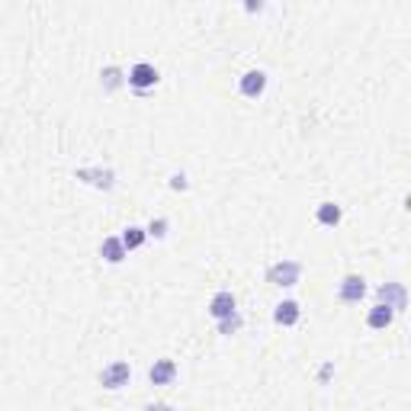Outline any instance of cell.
Here are the masks:
<instances>
[{"label": "cell", "mask_w": 411, "mask_h": 411, "mask_svg": "<svg viewBox=\"0 0 411 411\" xmlns=\"http://www.w3.org/2000/svg\"><path fill=\"white\" fill-rule=\"evenodd\" d=\"M302 276V264L299 261H276L267 267V283L274 286H295Z\"/></svg>", "instance_id": "cell-1"}, {"label": "cell", "mask_w": 411, "mask_h": 411, "mask_svg": "<svg viewBox=\"0 0 411 411\" xmlns=\"http://www.w3.org/2000/svg\"><path fill=\"white\" fill-rule=\"evenodd\" d=\"M129 87L135 90V94H145V90H151V87L158 84V68L155 64H148V62H138L129 68Z\"/></svg>", "instance_id": "cell-2"}, {"label": "cell", "mask_w": 411, "mask_h": 411, "mask_svg": "<svg viewBox=\"0 0 411 411\" xmlns=\"http://www.w3.org/2000/svg\"><path fill=\"white\" fill-rule=\"evenodd\" d=\"M129 380H132V367H129L126 360H116V363H109V367H103V373H100V386L109 392L122 389V386H129Z\"/></svg>", "instance_id": "cell-3"}, {"label": "cell", "mask_w": 411, "mask_h": 411, "mask_svg": "<svg viewBox=\"0 0 411 411\" xmlns=\"http://www.w3.org/2000/svg\"><path fill=\"white\" fill-rule=\"evenodd\" d=\"M74 177L90 183V187H96V190H113V187H116V174L109 168H77Z\"/></svg>", "instance_id": "cell-4"}, {"label": "cell", "mask_w": 411, "mask_h": 411, "mask_svg": "<svg viewBox=\"0 0 411 411\" xmlns=\"http://www.w3.org/2000/svg\"><path fill=\"white\" fill-rule=\"evenodd\" d=\"M363 295H367V280H363L360 274H347L344 280H341V286H338V299H341V302L357 306Z\"/></svg>", "instance_id": "cell-5"}, {"label": "cell", "mask_w": 411, "mask_h": 411, "mask_svg": "<svg viewBox=\"0 0 411 411\" xmlns=\"http://www.w3.org/2000/svg\"><path fill=\"white\" fill-rule=\"evenodd\" d=\"M376 295H380V302H386L395 315H399L401 308H408V293H405L401 283H382L380 289H376Z\"/></svg>", "instance_id": "cell-6"}, {"label": "cell", "mask_w": 411, "mask_h": 411, "mask_svg": "<svg viewBox=\"0 0 411 411\" xmlns=\"http://www.w3.org/2000/svg\"><path fill=\"white\" fill-rule=\"evenodd\" d=\"M238 90H241V96H248V100H257V96H264V90H267V74H264V71H248V74H241V81H238Z\"/></svg>", "instance_id": "cell-7"}, {"label": "cell", "mask_w": 411, "mask_h": 411, "mask_svg": "<svg viewBox=\"0 0 411 411\" xmlns=\"http://www.w3.org/2000/svg\"><path fill=\"white\" fill-rule=\"evenodd\" d=\"M232 312H238V299H235V293H232V289H219V293L212 295V302H209V315L219 321V318L232 315Z\"/></svg>", "instance_id": "cell-8"}, {"label": "cell", "mask_w": 411, "mask_h": 411, "mask_svg": "<svg viewBox=\"0 0 411 411\" xmlns=\"http://www.w3.org/2000/svg\"><path fill=\"white\" fill-rule=\"evenodd\" d=\"M148 380H151V386H170V382L177 380V363L174 360H155V367L148 369Z\"/></svg>", "instance_id": "cell-9"}, {"label": "cell", "mask_w": 411, "mask_h": 411, "mask_svg": "<svg viewBox=\"0 0 411 411\" xmlns=\"http://www.w3.org/2000/svg\"><path fill=\"white\" fill-rule=\"evenodd\" d=\"M299 315H302V308H299V302H295V299H283V302L274 308V321L280 328L299 325Z\"/></svg>", "instance_id": "cell-10"}, {"label": "cell", "mask_w": 411, "mask_h": 411, "mask_svg": "<svg viewBox=\"0 0 411 411\" xmlns=\"http://www.w3.org/2000/svg\"><path fill=\"white\" fill-rule=\"evenodd\" d=\"M392 321H395V312H392L386 302H376V306L367 312V328H373V331H382V328H389Z\"/></svg>", "instance_id": "cell-11"}, {"label": "cell", "mask_w": 411, "mask_h": 411, "mask_svg": "<svg viewBox=\"0 0 411 411\" xmlns=\"http://www.w3.org/2000/svg\"><path fill=\"white\" fill-rule=\"evenodd\" d=\"M341 219H344V212H341L338 202H318V209H315L318 225H325V228H338Z\"/></svg>", "instance_id": "cell-12"}, {"label": "cell", "mask_w": 411, "mask_h": 411, "mask_svg": "<svg viewBox=\"0 0 411 411\" xmlns=\"http://www.w3.org/2000/svg\"><path fill=\"white\" fill-rule=\"evenodd\" d=\"M126 244H122V238H103V244H100V257H103L106 264H122L126 261Z\"/></svg>", "instance_id": "cell-13"}, {"label": "cell", "mask_w": 411, "mask_h": 411, "mask_svg": "<svg viewBox=\"0 0 411 411\" xmlns=\"http://www.w3.org/2000/svg\"><path fill=\"white\" fill-rule=\"evenodd\" d=\"M145 241H148V232H145V228H138V225H129L126 232H122V244H126V251H138Z\"/></svg>", "instance_id": "cell-14"}, {"label": "cell", "mask_w": 411, "mask_h": 411, "mask_svg": "<svg viewBox=\"0 0 411 411\" xmlns=\"http://www.w3.org/2000/svg\"><path fill=\"white\" fill-rule=\"evenodd\" d=\"M244 325V318L238 315V312H232V315H225L219 318V334H225V338H232V334H238Z\"/></svg>", "instance_id": "cell-15"}, {"label": "cell", "mask_w": 411, "mask_h": 411, "mask_svg": "<svg viewBox=\"0 0 411 411\" xmlns=\"http://www.w3.org/2000/svg\"><path fill=\"white\" fill-rule=\"evenodd\" d=\"M119 84H122V68H116V64H109V68H103V90H119Z\"/></svg>", "instance_id": "cell-16"}, {"label": "cell", "mask_w": 411, "mask_h": 411, "mask_svg": "<svg viewBox=\"0 0 411 411\" xmlns=\"http://www.w3.org/2000/svg\"><path fill=\"white\" fill-rule=\"evenodd\" d=\"M148 238H155V241H164L168 238V232H170V222L168 219H151L148 222Z\"/></svg>", "instance_id": "cell-17"}, {"label": "cell", "mask_w": 411, "mask_h": 411, "mask_svg": "<svg viewBox=\"0 0 411 411\" xmlns=\"http://www.w3.org/2000/svg\"><path fill=\"white\" fill-rule=\"evenodd\" d=\"M264 3H267V0H244V10H248V13H261V10H264Z\"/></svg>", "instance_id": "cell-18"}, {"label": "cell", "mask_w": 411, "mask_h": 411, "mask_svg": "<svg viewBox=\"0 0 411 411\" xmlns=\"http://www.w3.org/2000/svg\"><path fill=\"white\" fill-rule=\"evenodd\" d=\"M170 190H187V177H183V174H174V177H170Z\"/></svg>", "instance_id": "cell-19"}, {"label": "cell", "mask_w": 411, "mask_h": 411, "mask_svg": "<svg viewBox=\"0 0 411 411\" xmlns=\"http://www.w3.org/2000/svg\"><path fill=\"white\" fill-rule=\"evenodd\" d=\"M331 373H334V367H331V363H325V367H321V376H318V380L328 382V380H331Z\"/></svg>", "instance_id": "cell-20"}]
</instances>
